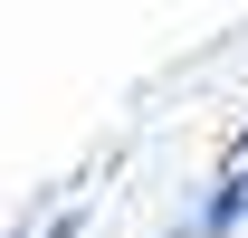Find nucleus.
Segmentation results:
<instances>
[{
  "mask_svg": "<svg viewBox=\"0 0 248 238\" xmlns=\"http://www.w3.org/2000/svg\"><path fill=\"white\" fill-rule=\"evenodd\" d=\"M77 229H86V209H67V219H48V238H77Z\"/></svg>",
  "mask_w": 248,
  "mask_h": 238,
  "instance_id": "obj_1",
  "label": "nucleus"
},
{
  "mask_svg": "<svg viewBox=\"0 0 248 238\" xmlns=\"http://www.w3.org/2000/svg\"><path fill=\"white\" fill-rule=\"evenodd\" d=\"M229 162H248V124H239V143H229Z\"/></svg>",
  "mask_w": 248,
  "mask_h": 238,
  "instance_id": "obj_2",
  "label": "nucleus"
},
{
  "mask_svg": "<svg viewBox=\"0 0 248 238\" xmlns=\"http://www.w3.org/2000/svg\"><path fill=\"white\" fill-rule=\"evenodd\" d=\"M239 238H248V229H239Z\"/></svg>",
  "mask_w": 248,
  "mask_h": 238,
  "instance_id": "obj_3",
  "label": "nucleus"
}]
</instances>
